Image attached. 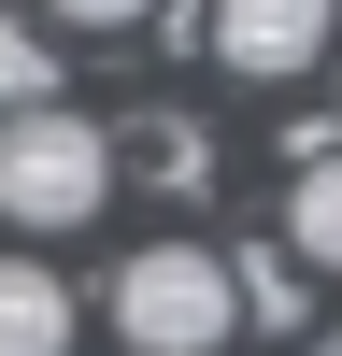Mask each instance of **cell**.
<instances>
[{"label": "cell", "instance_id": "cell-1", "mask_svg": "<svg viewBox=\"0 0 342 356\" xmlns=\"http://www.w3.org/2000/svg\"><path fill=\"white\" fill-rule=\"evenodd\" d=\"M114 356H228V328H243V271H228L214 243H142L114 257Z\"/></svg>", "mask_w": 342, "mask_h": 356}, {"label": "cell", "instance_id": "cell-2", "mask_svg": "<svg viewBox=\"0 0 342 356\" xmlns=\"http://www.w3.org/2000/svg\"><path fill=\"white\" fill-rule=\"evenodd\" d=\"M114 200V129L100 114H15L0 129V228H86Z\"/></svg>", "mask_w": 342, "mask_h": 356}, {"label": "cell", "instance_id": "cell-3", "mask_svg": "<svg viewBox=\"0 0 342 356\" xmlns=\"http://www.w3.org/2000/svg\"><path fill=\"white\" fill-rule=\"evenodd\" d=\"M200 43L243 86H300L314 57H328V0H228V15H200Z\"/></svg>", "mask_w": 342, "mask_h": 356}, {"label": "cell", "instance_id": "cell-4", "mask_svg": "<svg viewBox=\"0 0 342 356\" xmlns=\"http://www.w3.org/2000/svg\"><path fill=\"white\" fill-rule=\"evenodd\" d=\"M114 171H142V186H214V129H200V114H129V129H114Z\"/></svg>", "mask_w": 342, "mask_h": 356}, {"label": "cell", "instance_id": "cell-5", "mask_svg": "<svg viewBox=\"0 0 342 356\" xmlns=\"http://www.w3.org/2000/svg\"><path fill=\"white\" fill-rule=\"evenodd\" d=\"M0 356H72V285L43 257H0Z\"/></svg>", "mask_w": 342, "mask_h": 356}, {"label": "cell", "instance_id": "cell-6", "mask_svg": "<svg viewBox=\"0 0 342 356\" xmlns=\"http://www.w3.org/2000/svg\"><path fill=\"white\" fill-rule=\"evenodd\" d=\"M285 257L300 271H342V143L300 157V186H285Z\"/></svg>", "mask_w": 342, "mask_h": 356}, {"label": "cell", "instance_id": "cell-7", "mask_svg": "<svg viewBox=\"0 0 342 356\" xmlns=\"http://www.w3.org/2000/svg\"><path fill=\"white\" fill-rule=\"evenodd\" d=\"M15 114H57V43L0 15V129H15Z\"/></svg>", "mask_w": 342, "mask_h": 356}, {"label": "cell", "instance_id": "cell-8", "mask_svg": "<svg viewBox=\"0 0 342 356\" xmlns=\"http://www.w3.org/2000/svg\"><path fill=\"white\" fill-rule=\"evenodd\" d=\"M243 271V328H300V257H228Z\"/></svg>", "mask_w": 342, "mask_h": 356}]
</instances>
